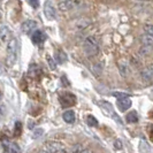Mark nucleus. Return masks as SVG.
Listing matches in <instances>:
<instances>
[{"label":"nucleus","instance_id":"dca6fc26","mask_svg":"<svg viewBox=\"0 0 153 153\" xmlns=\"http://www.w3.org/2000/svg\"><path fill=\"white\" fill-rule=\"evenodd\" d=\"M140 42L145 46H153V36L145 33L140 37Z\"/></svg>","mask_w":153,"mask_h":153},{"label":"nucleus","instance_id":"412c9836","mask_svg":"<svg viewBox=\"0 0 153 153\" xmlns=\"http://www.w3.org/2000/svg\"><path fill=\"white\" fill-rule=\"evenodd\" d=\"M55 59H56V62H59V63H63V62L67 60V55L65 54V52L59 51V52H56Z\"/></svg>","mask_w":153,"mask_h":153},{"label":"nucleus","instance_id":"c85d7f7f","mask_svg":"<svg viewBox=\"0 0 153 153\" xmlns=\"http://www.w3.org/2000/svg\"><path fill=\"white\" fill-rule=\"evenodd\" d=\"M29 5L33 7H38V1H29Z\"/></svg>","mask_w":153,"mask_h":153},{"label":"nucleus","instance_id":"5701e85b","mask_svg":"<svg viewBox=\"0 0 153 153\" xmlns=\"http://www.w3.org/2000/svg\"><path fill=\"white\" fill-rule=\"evenodd\" d=\"M112 96L117 98V99H123V98H129V94L128 93H124V92H113Z\"/></svg>","mask_w":153,"mask_h":153},{"label":"nucleus","instance_id":"cd10ccee","mask_svg":"<svg viewBox=\"0 0 153 153\" xmlns=\"http://www.w3.org/2000/svg\"><path fill=\"white\" fill-rule=\"evenodd\" d=\"M43 132H44V130H43L42 128H38V129H35V132H33V138H37L38 136H40V135H43Z\"/></svg>","mask_w":153,"mask_h":153},{"label":"nucleus","instance_id":"4be33fe9","mask_svg":"<svg viewBox=\"0 0 153 153\" xmlns=\"http://www.w3.org/2000/svg\"><path fill=\"white\" fill-rule=\"evenodd\" d=\"M83 151H84L83 146L81 144H75V145H73L69 149V153H82Z\"/></svg>","mask_w":153,"mask_h":153},{"label":"nucleus","instance_id":"bb28decb","mask_svg":"<svg viewBox=\"0 0 153 153\" xmlns=\"http://www.w3.org/2000/svg\"><path fill=\"white\" fill-rule=\"evenodd\" d=\"M114 147L115 150H122V143H121V140L120 139H116L114 142Z\"/></svg>","mask_w":153,"mask_h":153},{"label":"nucleus","instance_id":"473e14b6","mask_svg":"<svg viewBox=\"0 0 153 153\" xmlns=\"http://www.w3.org/2000/svg\"><path fill=\"white\" fill-rule=\"evenodd\" d=\"M1 96H2V94H1V91H0V100H1Z\"/></svg>","mask_w":153,"mask_h":153},{"label":"nucleus","instance_id":"f03ea898","mask_svg":"<svg viewBox=\"0 0 153 153\" xmlns=\"http://www.w3.org/2000/svg\"><path fill=\"white\" fill-rule=\"evenodd\" d=\"M17 54H19V43L17 39L12 38V40L8 43L7 46V59L6 63L8 67H13L17 60Z\"/></svg>","mask_w":153,"mask_h":153},{"label":"nucleus","instance_id":"6e6552de","mask_svg":"<svg viewBox=\"0 0 153 153\" xmlns=\"http://www.w3.org/2000/svg\"><path fill=\"white\" fill-rule=\"evenodd\" d=\"M44 14L48 20H54L56 17V10L54 8L52 1H46L44 5Z\"/></svg>","mask_w":153,"mask_h":153},{"label":"nucleus","instance_id":"a878e982","mask_svg":"<svg viewBox=\"0 0 153 153\" xmlns=\"http://www.w3.org/2000/svg\"><path fill=\"white\" fill-rule=\"evenodd\" d=\"M22 123L21 122H16L15 123V136H20V134H21V131H22Z\"/></svg>","mask_w":153,"mask_h":153},{"label":"nucleus","instance_id":"b1692460","mask_svg":"<svg viewBox=\"0 0 153 153\" xmlns=\"http://www.w3.org/2000/svg\"><path fill=\"white\" fill-rule=\"evenodd\" d=\"M144 31H145L147 35L153 36V24H145L144 25Z\"/></svg>","mask_w":153,"mask_h":153},{"label":"nucleus","instance_id":"c756f323","mask_svg":"<svg viewBox=\"0 0 153 153\" xmlns=\"http://www.w3.org/2000/svg\"><path fill=\"white\" fill-rule=\"evenodd\" d=\"M82 153H93V151L92 150H84Z\"/></svg>","mask_w":153,"mask_h":153},{"label":"nucleus","instance_id":"7c9ffc66","mask_svg":"<svg viewBox=\"0 0 153 153\" xmlns=\"http://www.w3.org/2000/svg\"><path fill=\"white\" fill-rule=\"evenodd\" d=\"M36 153H47V152H46L45 150L43 149V150H39V151H37V152H36Z\"/></svg>","mask_w":153,"mask_h":153},{"label":"nucleus","instance_id":"4468645a","mask_svg":"<svg viewBox=\"0 0 153 153\" xmlns=\"http://www.w3.org/2000/svg\"><path fill=\"white\" fill-rule=\"evenodd\" d=\"M62 119L65 120V122L67 123H74L76 120V116H75V112L74 111H66L63 114H62Z\"/></svg>","mask_w":153,"mask_h":153},{"label":"nucleus","instance_id":"aec40b11","mask_svg":"<svg viewBox=\"0 0 153 153\" xmlns=\"http://www.w3.org/2000/svg\"><path fill=\"white\" fill-rule=\"evenodd\" d=\"M86 123H88L89 127H97L98 126V120L92 115H88L86 116Z\"/></svg>","mask_w":153,"mask_h":153},{"label":"nucleus","instance_id":"6ab92c4d","mask_svg":"<svg viewBox=\"0 0 153 153\" xmlns=\"http://www.w3.org/2000/svg\"><path fill=\"white\" fill-rule=\"evenodd\" d=\"M152 50H153V46L143 45L140 47V50H139V55H140V56H146V55H149V54L151 53Z\"/></svg>","mask_w":153,"mask_h":153},{"label":"nucleus","instance_id":"1a4fd4ad","mask_svg":"<svg viewBox=\"0 0 153 153\" xmlns=\"http://www.w3.org/2000/svg\"><path fill=\"white\" fill-rule=\"evenodd\" d=\"M77 5H79V2L78 1H70V0H65V1H60L59 4H58V8L62 10V12H67V10H70V9H73V8L77 6Z\"/></svg>","mask_w":153,"mask_h":153},{"label":"nucleus","instance_id":"393cba45","mask_svg":"<svg viewBox=\"0 0 153 153\" xmlns=\"http://www.w3.org/2000/svg\"><path fill=\"white\" fill-rule=\"evenodd\" d=\"M46 59H47V62H48V66H50V68L52 69V70H54V69L56 68V66H55V62H54V60L50 56V55H47L46 56Z\"/></svg>","mask_w":153,"mask_h":153},{"label":"nucleus","instance_id":"0eeeda50","mask_svg":"<svg viewBox=\"0 0 153 153\" xmlns=\"http://www.w3.org/2000/svg\"><path fill=\"white\" fill-rule=\"evenodd\" d=\"M12 33L7 25H1L0 27V45H5L6 43H9L12 38H10Z\"/></svg>","mask_w":153,"mask_h":153},{"label":"nucleus","instance_id":"ddd939ff","mask_svg":"<svg viewBox=\"0 0 153 153\" xmlns=\"http://www.w3.org/2000/svg\"><path fill=\"white\" fill-rule=\"evenodd\" d=\"M119 70H120V73H121V75H122L123 77L128 76L129 73H130L128 62L124 61V60H121V61L119 62Z\"/></svg>","mask_w":153,"mask_h":153},{"label":"nucleus","instance_id":"2f4dec72","mask_svg":"<svg viewBox=\"0 0 153 153\" xmlns=\"http://www.w3.org/2000/svg\"><path fill=\"white\" fill-rule=\"evenodd\" d=\"M33 126H35V123H33V122H29V128H30V129H31V128H32V127H33Z\"/></svg>","mask_w":153,"mask_h":153},{"label":"nucleus","instance_id":"f3484780","mask_svg":"<svg viewBox=\"0 0 153 153\" xmlns=\"http://www.w3.org/2000/svg\"><path fill=\"white\" fill-rule=\"evenodd\" d=\"M42 73V69L39 68L36 63H32L30 67H29V74L30 76H38Z\"/></svg>","mask_w":153,"mask_h":153},{"label":"nucleus","instance_id":"f257e3e1","mask_svg":"<svg viewBox=\"0 0 153 153\" xmlns=\"http://www.w3.org/2000/svg\"><path fill=\"white\" fill-rule=\"evenodd\" d=\"M83 51L86 56H94L99 53V43L94 36L86 37L83 43Z\"/></svg>","mask_w":153,"mask_h":153},{"label":"nucleus","instance_id":"72a5a7b5","mask_svg":"<svg viewBox=\"0 0 153 153\" xmlns=\"http://www.w3.org/2000/svg\"><path fill=\"white\" fill-rule=\"evenodd\" d=\"M152 137H153V126H152Z\"/></svg>","mask_w":153,"mask_h":153},{"label":"nucleus","instance_id":"a211bd4d","mask_svg":"<svg viewBox=\"0 0 153 153\" xmlns=\"http://www.w3.org/2000/svg\"><path fill=\"white\" fill-rule=\"evenodd\" d=\"M6 149H7L8 153H21V149L19 147L16 143H9L6 146Z\"/></svg>","mask_w":153,"mask_h":153},{"label":"nucleus","instance_id":"9d476101","mask_svg":"<svg viewBox=\"0 0 153 153\" xmlns=\"http://www.w3.org/2000/svg\"><path fill=\"white\" fill-rule=\"evenodd\" d=\"M132 105L130 98H123V99H117V102H116V106L117 108L121 111V112H126L127 109H129Z\"/></svg>","mask_w":153,"mask_h":153},{"label":"nucleus","instance_id":"2eb2a0df","mask_svg":"<svg viewBox=\"0 0 153 153\" xmlns=\"http://www.w3.org/2000/svg\"><path fill=\"white\" fill-rule=\"evenodd\" d=\"M126 120H127V122L128 123H137L138 122L137 112H135V111L129 112V113L127 114V116H126Z\"/></svg>","mask_w":153,"mask_h":153},{"label":"nucleus","instance_id":"39448f33","mask_svg":"<svg viewBox=\"0 0 153 153\" xmlns=\"http://www.w3.org/2000/svg\"><path fill=\"white\" fill-rule=\"evenodd\" d=\"M98 104H99L100 107H101L102 109H104V111H105V113H106V114H108L109 116H112V117H113V119H114V120L117 123L122 124L123 122L121 121L120 116H119V115L115 113L114 108H113V106H112V105H111L109 102H107V101H104V100H100Z\"/></svg>","mask_w":153,"mask_h":153},{"label":"nucleus","instance_id":"423d86ee","mask_svg":"<svg viewBox=\"0 0 153 153\" xmlns=\"http://www.w3.org/2000/svg\"><path fill=\"white\" fill-rule=\"evenodd\" d=\"M140 77L146 84L153 83V65H149L140 71Z\"/></svg>","mask_w":153,"mask_h":153},{"label":"nucleus","instance_id":"20e7f679","mask_svg":"<svg viewBox=\"0 0 153 153\" xmlns=\"http://www.w3.org/2000/svg\"><path fill=\"white\" fill-rule=\"evenodd\" d=\"M59 101L61 104V107L67 108L70 107V106H74L76 104V97L73 93H70V92H65V93L60 94Z\"/></svg>","mask_w":153,"mask_h":153},{"label":"nucleus","instance_id":"9b49d317","mask_svg":"<svg viewBox=\"0 0 153 153\" xmlns=\"http://www.w3.org/2000/svg\"><path fill=\"white\" fill-rule=\"evenodd\" d=\"M36 27H37L36 21H33V20H28V21H25V22L22 23L21 29H22V31L24 33H30L32 30H35Z\"/></svg>","mask_w":153,"mask_h":153},{"label":"nucleus","instance_id":"f8f14e48","mask_svg":"<svg viewBox=\"0 0 153 153\" xmlns=\"http://www.w3.org/2000/svg\"><path fill=\"white\" fill-rule=\"evenodd\" d=\"M45 39H46V35L40 30H36L32 33V36H31V40L35 44H42Z\"/></svg>","mask_w":153,"mask_h":153},{"label":"nucleus","instance_id":"7ed1b4c3","mask_svg":"<svg viewBox=\"0 0 153 153\" xmlns=\"http://www.w3.org/2000/svg\"><path fill=\"white\" fill-rule=\"evenodd\" d=\"M44 150L47 153H69L63 144L59 143V142H46L45 145H44Z\"/></svg>","mask_w":153,"mask_h":153}]
</instances>
